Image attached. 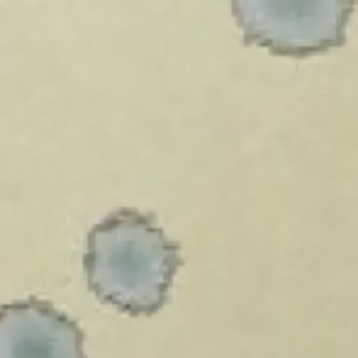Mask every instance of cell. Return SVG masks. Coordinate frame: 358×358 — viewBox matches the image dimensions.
Instances as JSON below:
<instances>
[{"label":"cell","instance_id":"cell-1","mask_svg":"<svg viewBox=\"0 0 358 358\" xmlns=\"http://www.w3.org/2000/svg\"><path fill=\"white\" fill-rule=\"evenodd\" d=\"M180 249L154 215L117 210L88 231L83 271L103 305L129 317L156 315L169 302L180 268Z\"/></svg>","mask_w":358,"mask_h":358},{"label":"cell","instance_id":"cell-3","mask_svg":"<svg viewBox=\"0 0 358 358\" xmlns=\"http://www.w3.org/2000/svg\"><path fill=\"white\" fill-rule=\"evenodd\" d=\"M0 358H88L85 334L52 302L15 300L0 307Z\"/></svg>","mask_w":358,"mask_h":358},{"label":"cell","instance_id":"cell-2","mask_svg":"<svg viewBox=\"0 0 358 358\" xmlns=\"http://www.w3.org/2000/svg\"><path fill=\"white\" fill-rule=\"evenodd\" d=\"M356 0H231L246 44L273 57L310 59L344 47Z\"/></svg>","mask_w":358,"mask_h":358}]
</instances>
